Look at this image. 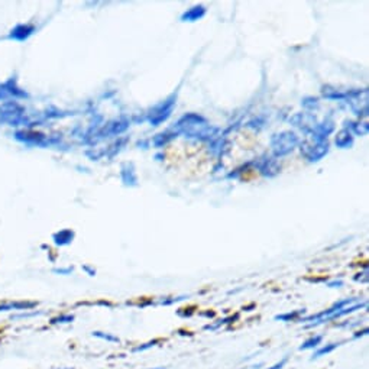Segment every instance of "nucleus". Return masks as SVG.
Listing matches in <instances>:
<instances>
[{
	"mask_svg": "<svg viewBox=\"0 0 369 369\" xmlns=\"http://www.w3.org/2000/svg\"><path fill=\"white\" fill-rule=\"evenodd\" d=\"M34 307H37L35 301H6V303H0V313L5 311H29Z\"/></svg>",
	"mask_w": 369,
	"mask_h": 369,
	"instance_id": "obj_1",
	"label": "nucleus"
},
{
	"mask_svg": "<svg viewBox=\"0 0 369 369\" xmlns=\"http://www.w3.org/2000/svg\"><path fill=\"white\" fill-rule=\"evenodd\" d=\"M340 346V343H330V344H326V346H323V347H320V349H317L314 353H313V357L311 359H317V357H321V356H324V355H327V353H330V352H333L336 347H339Z\"/></svg>",
	"mask_w": 369,
	"mask_h": 369,
	"instance_id": "obj_2",
	"label": "nucleus"
},
{
	"mask_svg": "<svg viewBox=\"0 0 369 369\" xmlns=\"http://www.w3.org/2000/svg\"><path fill=\"white\" fill-rule=\"evenodd\" d=\"M321 340H323V337L321 336H314V337H311V339H308L306 340L304 343L300 346V350H307V349H316L318 344L321 343Z\"/></svg>",
	"mask_w": 369,
	"mask_h": 369,
	"instance_id": "obj_3",
	"label": "nucleus"
},
{
	"mask_svg": "<svg viewBox=\"0 0 369 369\" xmlns=\"http://www.w3.org/2000/svg\"><path fill=\"white\" fill-rule=\"evenodd\" d=\"M91 334H93L94 337H99V339L106 340V342H110V343H119V342H120V339H119V337H116V336L110 334V333H104V331H93Z\"/></svg>",
	"mask_w": 369,
	"mask_h": 369,
	"instance_id": "obj_4",
	"label": "nucleus"
},
{
	"mask_svg": "<svg viewBox=\"0 0 369 369\" xmlns=\"http://www.w3.org/2000/svg\"><path fill=\"white\" fill-rule=\"evenodd\" d=\"M74 320V316L71 314H63V316H58V317L52 318V324H65V323H71Z\"/></svg>",
	"mask_w": 369,
	"mask_h": 369,
	"instance_id": "obj_5",
	"label": "nucleus"
},
{
	"mask_svg": "<svg viewBox=\"0 0 369 369\" xmlns=\"http://www.w3.org/2000/svg\"><path fill=\"white\" fill-rule=\"evenodd\" d=\"M41 313L39 311H32V313H29V311H24V313H19V314H15V316H11L12 320H19V318H31V317H35V316H39Z\"/></svg>",
	"mask_w": 369,
	"mask_h": 369,
	"instance_id": "obj_6",
	"label": "nucleus"
},
{
	"mask_svg": "<svg viewBox=\"0 0 369 369\" xmlns=\"http://www.w3.org/2000/svg\"><path fill=\"white\" fill-rule=\"evenodd\" d=\"M159 340H152V342H148V343L145 344H140V346H136L135 349H133V352H145V350H148V349H151L153 346H156Z\"/></svg>",
	"mask_w": 369,
	"mask_h": 369,
	"instance_id": "obj_7",
	"label": "nucleus"
},
{
	"mask_svg": "<svg viewBox=\"0 0 369 369\" xmlns=\"http://www.w3.org/2000/svg\"><path fill=\"white\" fill-rule=\"evenodd\" d=\"M288 362V356H284L282 359H281L280 362H277L275 365H272L271 368H267V369H282L284 366H285V363Z\"/></svg>",
	"mask_w": 369,
	"mask_h": 369,
	"instance_id": "obj_8",
	"label": "nucleus"
},
{
	"mask_svg": "<svg viewBox=\"0 0 369 369\" xmlns=\"http://www.w3.org/2000/svg\"><path fill=\"white\" fill-rule=\"evenodd\" d=\"M73 269H55V272H58V274H70Z\"/></svg>",
	"mask_w": 369,
	"mask_h": 369,
	"instance_id": "obj_9",
	"label": "nucleus"
},
{
	"mask_svg": "<svg viewBox=\"0 0 369 369\" xmlns=\"http://www.w3.org/2000/svg\"><path fill=\"white\" fill-rule=\"evenodd\" d=\"M149 369H165V366H156V368H149Z\"/></svg>",
	"mask_w": 369,
	"mask_h": 369,
	"instance_id": "obj_10",
	"label": "nucleus"
},
{
	"mask_svg": "<svg viewBox=\"0 0 369 369\" xmlns=\"http://www.w3.org/2000/svg\"><path fill=\"white\" fill-rule=\"evenodd\" d=\"M60 369H74V368H60Z\"/></svg>",
	"mask_w": 369,
	"mask_h": 369,
	"instance_id": "obj_11",
	"label": "nucleus"
}]
</instances>
